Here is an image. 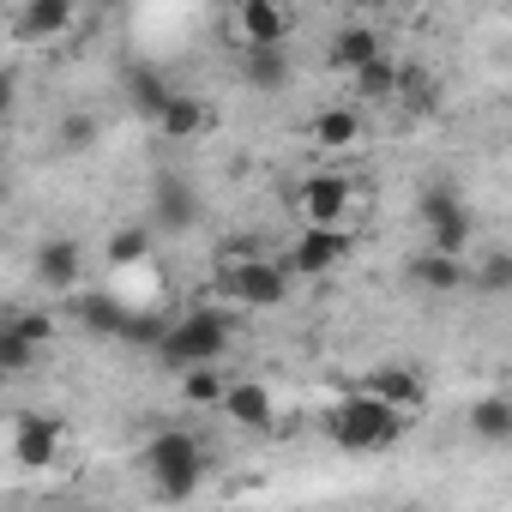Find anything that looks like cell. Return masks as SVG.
I'll use <instances>...</instances> for the list:
<instances>
[{
  "label": "cell",
  "mask_w": 512,
  "mask_h": 512,
  "mask_svg": "<svg viewBox=\"0 0 512 512\" xmlns=\"http://www.w3.org/2000/svg\"><path fill=\"white\" fill-rule=\"evenodd\" d=\"M326 434H332L344 452H386V446H398V434H404V410H392V404L374 398V392H350L344 404L326 410Z\"/></svg>",
  "instance_id": "obj_1"
},
{
  "label": "cell",
  "mask_w": 512,
  "mask_h": 512,
  "mask_svg": "<svg viewBox=\"0 0 512 512\" xmlns=\"http://www.w3.org/2000/svg\"><path fill=\"white\" fill-rule=\"evenodd\" d=\"M229 338H235V320L223 308H193V314H181V320L163 326L157 356L169 368H199V362H223L229 356Z\"/></svg>",
  "instance_id": "obj_2"
},
{
  "label": "cell",
  "mask_w": 512,
  "mask_h": 512,
  "mask_svg": "<svg viewBox=\"0 0 512 512\" xmlns=\"http://www.w3.org/2000/svg\"><path fill=\"white\" fill-rule=\"evenodd\" d=\"M139 470L151 476V488L163 500H187L205 476V446L187 434V428H163L145 452H139Z\"/></svg>",
  "instance_id": "obj_3"
},
{
  "label": "cell",
  "mask_w": 512,
  "mask_h": 512,
  "mask_svg": "<svg viewBox=\"0 0 512 512\" xmlns=\"http://www.w3.org/2000/svg\"><path fill=\"white\" fill-rule=\"evenodd\" d=\"M217 290L235 308H278L290 296V266H278V260H229L217 272Z\"/></svg>",
  "instance_id": "obj_4"
},
{
  "label": "cell",
  "mask_w": 512,
  "mask_h": 512,
  "mask_svg": "<svg viewBox=\"0 0 512 512\" xmlns=\"http://www.w3.org/2000/svg\"><path fill=\"white\" fill-rule=\"evenodd\" d=\"M344 253H350V235H344V223H308L302 235H296V247H290V278H326V272H338L344 266Z\"/></svg>",
  "instance_id": "obj_5"
},
{
  "label": "cell",
  "mask_w": 512,
  "mask_h": 512,
  "mask_svg": "<svg viewBox=\"0 0 512 512\" xmlns=\"http://www.w3.org/2000/svg\"><path fill=\"white\" fill-rule=\"evenodd\" d=\"M416 211L428 223V247H446V253H464L470 247V205L452 187H428Z\"/></svg>",
  "instance_id": "obj_6"
},
{
  "label": "cell",
  "mask_w": 512,
  "mask_h": 512,
  "mask_svg": "<svg viewBox=\"0 0 512 512\" xmlns=\"http://www.w3.org/2000/svg\"><path fill=\"white\" fill-rule=\"evenodd\" d=\"M235 31L247 49H284L296 31V7L290 0H241L235 7Z\"/></svg>",
  "instance_id": "obj_7"
},
{
  "label": "cell",
  "mask_w": 512,
  "mask_h": 512,
  "mask_svg": "<svg viewBox=\"0 0 512 512\" xmlns=\"http://www.w3.org/2000/svg\"><path fill=\"white\" fill-rule=\"evenodd\" d=\"M217 416H229V422L247 428V434H260V428H272L278 398H272L266 380H223V392H217Z\"/></svg>",
  "instance_id": "obj_8"
},
{
  "label": "cell",
  "mask_w": 512,
  "mask_h": 512,
  "mask_svg": "<svg viewBox=\"0 0 512 512\" xmlns=\"http://www.w3.org/2000/svg\"><path fill=\"white\" fill-rule=\"evenodd\" d=\"M13 458H19L25 470H49V464L61 458V422L43 416V410L19 416V422H13Z\"/></svg>",
  "instance_id": "obj_9"
},
{
  "label": "cell",
  "mask_w": 512,
  "mask_h": 512,
  "mask_svg": "<svg viewBox=\"0 0 512 512\" xmlns=\"http://www.w3.org/2000/svg\"><path fill=\"white\" fill-rule=\"evenodd\" d=\"M31 272H37V284H43V290H79V272H85V247H79L73 235H55V241H43V247H37Z\"/></svg>",
  "instance_id": "obj_10"
},
{
  "label": "cell",
  "mask_w": 512,
  "mask_h": 512,
  "mask_svg": "<svg viewBox=\"0 0 512 512\" xmlns=\"http://www.w3.org/2000/svg\"><path fill=\"white\" fill-rule=\"evenodd\" d=\"M350 181L344 175H308L302 181V193H296V205H302V223H344L350 217Z\"/></svg>",
  "instance_id": "obj_11"
},
{
  "label": "cell",
  "mask_w": 512,
  "mask_h": 512,
  "mask_svg": "<svg viewBox=\"0 0 512 512\" xmlns=\"http://www.w3.org/2000/svg\"><path fill=\"white\" fill-rule=\"evenodd\" d=\"M410 278H416L422 290L446 296V290H464V284H470V266H464V253H446V247H422L416 260H410Z\"/></svg>",
  "instance_id": "obj_12"
},
{
  "label": "cell",
  "mask_w": 512,
  "mask_h": 512,
  "mask_svg": "<svg viewBox=\"0 0 512 512\" xmlns=\"http://www.w3.org/2000/svg\"><path fill=\"white\" fill-rule=\"evenodd\" d=\"M73 25V0H25L19 7V37L25 43H55Z\"/></svg>",
  "instance_id": "obj_13"
},
{
  "label": "cell",
  "mask_w": 512,
  "mask_h": 512,
  "mask_svg": "<svg viewBox=\"0 0 512 512\" xmlns=\"http://www.w3.org/2000/svg\"><path fill=\"white\" fill-rule=\"evenodd\" d=\"M151 121H157L169 139H199V133L211 127V109H205L199 97H187V91H169V97H163V109H157Z\"/></svg>",
  "instance_id": "obj_14"
},
{
  "label": "cell",
  "mask_w": 512,
  "mask_h": 512,
  "mask_svg": "<svg viewBox=\"0 0 512 512\" xmlns=\"http://www.w3.org/2000/svg\"><path fill=\"white\" fill-rule=\"evenodd\" d=\"M362 392L386 398V404H392V410H404V416H410V410H422V398H428V392H422V380H416L410 368H374V374L362 380Z\"/></svg>",
  "instance_id": "obj_15"
},
{
  "label": "cell",
  "mask_w": 512,
  "mask_h": 512,
  "mask_svg": "<svg viewBox=\"0 0 512 512\" xmlns=\"http://www.w3.org/2000/svg\"><path fill=\"white\" fill-rule=\"evenodd\" d=\"M470 434L476 440H488V446H506L512 440V398H500V392H488V398H476L470 404Z\"/></svg>",
  "instance_id": "obj_16"
},
{
  "label": "cell",
  "mask_w": 512,
  "mask_h": 512,
  "mask_svg": "<svg viewBox=\"0 0 512 512\" xmlns=\"http://www.w3.org/2000/svg\"><path fill=\"white\" fill-rule=\"evenodd\" d=\"M350 85H356V97L386 103V97H392V85H398V61H386V49H380V55H368L362 67H350Z\"/></svg>",
  "instance_id": "obj_17"
},
{
  "label": "cell",
  "mask_w": 512,
  "mask_h": 512,
  "mask_svg": "<svg viewBox=\"0 0 512 512\" xmlns=\"http://www.w3.org/2000/svg\"><path fill=\"white\" fill-rule=\"evenodd\" d=\"M199 217V199H193V187L181 181V175H163L157 181V223H175V229H187Z\"/></svg>",
  "instance_id": "obj_18"
},
{
  "label": "cell",
  "mask_w": 512,
  "mask_h": 512,
  "mask_svg": "<svg viewBox=\"0 0 512 512\" xmlns=\"http://www.w3.org/2000/svg\"><path fill=\"white\" fill-rule=\"evenodd\" d=\"M314 139H320L326 151H350V145L362 139V115H356V109H320V115H314Z\"/></svg>",
  "instance_id": "obj_19"
},
{
  "label": "cell",
  "mask_w": 512,
  "mask_h": 512,
  "mask_svg": "<svg viewBox=\"0 0 512 512\" xmlns=\"http://www.w3.org/2000/svg\"><path fill=\"white\" fill-rule=\"evenodd\" d=\"M247 85H253V91H284V85H290L284 49H247Z\"/></svg>",
  "instance_id": "obj_20"
},
{
  "label": "cell",
  "mask_w": 512,
  "mask_h": 512,
  "mask_svg": "<svg viewBox=\"0 0 512 512\" xmlns=\"http://www.w3.org/2000/svg\"><path fill=\"white\" fill-rule=\"evenodd\" d=\"M368 55H380V37H374L368 25H344V31H338V43H332V67H344V73H350V67H362Z\"/></svg>",
  "instance_id": "obj_21"
},
{
  "label": "cell",
  "mask_w": 512,
  "mask_h": 512,
  "mask_svg": "<svg viewBox=\"0 0 512 512\" xmlns=\"http://www.w3.org/2000/svg\"><path fill=\"white\" fill-rule=\"evenodd\" d=\"M145 253H151V229L145 223H127V229L109 235V266H139Z\"/></svg>",
  "instance_id": "obj_22"
},
{
  "label": "cell",
  "mask_w": 512,
  "mask_h": 512,
  "mask_svg": "<svg viewBox=\"0 0 512 512\" xmlns=\"http://www.w3.org/2000/svg\"><path fill=\"white\" fill-rule=\"evenodd\" d=\"M217 392H223V368H217V362L181 368V398H187V404H217Z\"/></svg>",
  "instance_id": "obj_23"
},
{
  "label": "cell",
  "mask_w": 512,
  "mask_h": 512,
  "mask_svg": "<svg viewBox=\"0 0 512 512\" xmlns=\"http://www.w3.org/2000/svg\"><path fill=\"white\" fill-rule=\"evenodd\" d=\"M73 296H79V320H85L91 332H121V314H127V308H121L115 296H85V290H73Z\"/></svg>",
  "instance_id": "obj_24"
},
{
  "label": "cell",
  "mask_w": 512,
  "mask_h": 512,
  "mask_svg": "<svg viewBox=\"0 0 512 512\" xmlns=\"http://www.w3.org/2000/svg\"><path fill=\"white\" fill-rule=\"evenodd\" d=\"M25 368H37V344L0 320V374H25Z\"/></svg>",
  "instance_id": "obj_25"
},
{
  "label": "cell",
  "mask_w": 512,
  "mask_h": 512,
  "mask_svg": "<svg viewBox=\"0 0 512 512\" xmlns=\"http://www.w3.org/2000/svg\"><path fill=\"white\" fill-rule=\"evenodd\" d=\"M392 97H404L410 109H416V103L428 109V103H434V73H428V67H398V85H392Z\"/></svg>",
  "instance_id": "obj_26"
},
{
  "label": "cell",
  "mask_w": 512,
  "mask_h": 512,
  "mask_svg": "<svg viewBox=\"0 0 512 512\" xmlns=\"http://www.w3.org/2000/svg\"><path fill=\"white\" fill-rule=\"evenodd\" d=\"M163 97H169V85H163L151 67H139V73H133V109H139V115H157Z\"/></svg>",
  "instance_id": "obj_27"
},
{
  "label": "cell",
  "mask_w": 512,
  "mask_h": 512,
  "mask_svg": "<svg viewBox=\"0 0 512 512\" xmlns=\"http://www.w3.org/2000/svg\"><path fill=\"white\" fill-rule=\"evenodd\" d=\"M7 326H13V332H19V338H31V344H37V350H43V344H49V338H55V314H13V320H7Z\"/></svg>",
  "instance_id": "obj_28"
},
{
  "label": "cell",
  "mask_w": 512,
  "mask_h": 512,
  "mask_svg": "<svg viewBox=\"0 0 512 512\" xmlns=\"http://www.w3.org/2000/svg\"><path fill=\"white\" fill-rule=\"evenodd\" d=\"M91 139H97V121H91V115H67V121H61V145L79 151V145H91Z\"/></svg>",
  "instance_id": "obj_29"
},
{
  "label": "cell",
  "mask_w": 512,
  "mask_h": 512,
  "mask_svg": "<svg viewBox=\"0 0 512 512\" xmlns=\"http://www.w3.org/2000/svg\"><path fill=\"white\" fill-rule=\"evenodd\" d=\"M512 284V260L506 253H488V266H482V290H506Z\"/></svg>",
  "instance_id": "obj_30"
},
{
  "label": "cell",
  "mask_w": 512,
  "mask_h": 512,
  "mask_svg": "<svg viewBox=\"0 0 512 512\" xmlns=\"http://www.w3.org/2000/svg\"><path fill=\"white\" fill-rule=\"evenodd\" d=\"M7 115H13V79L0 73V121H7Z\"/></svg>",
  "instance_id": "obj_31"
},
{
  "label": "cell",
  "mask_w": 512,
  "mask_h": 512,
  "mask_svg": "<svg viewBox=\"0 0 512 512\" xmlns=\"http://www.w3.org/2000/svg\"><path fill=\"white\" fill-rule=\"evenodd\" d=\"M103 7H121V0H103Z\"/></svg>",
  "instance_id": "obj_32"
},
{
  "label": "cell",
  "mask_w": 512,
  "mask_h": 512,
  "mask_svg": "<svg viewBox=\"0 0 512 512\" xmlns=\"http://www.w3.org/2000/svg\"><path fill=\"white\" fill-rule=\"evenodd\" d=\"M0 43H7V25H0Z\"/></svg>",
  "instance_id": "obj_33"
},
{
  "label": "cell",
  "mask_w": 512,
  "mask_h": 512,
  "mask_svg": "<svg viewBox=\"0 0 512 512\" xmlns=\"http://www.w3.org/2000/svg\"><path fill=\"white\" fill-rule=\"evenodd\" d=\"M73 7H79V0H73Z\"/></svg>",
  "instance_id": "obj_34"
}]
</instances>
